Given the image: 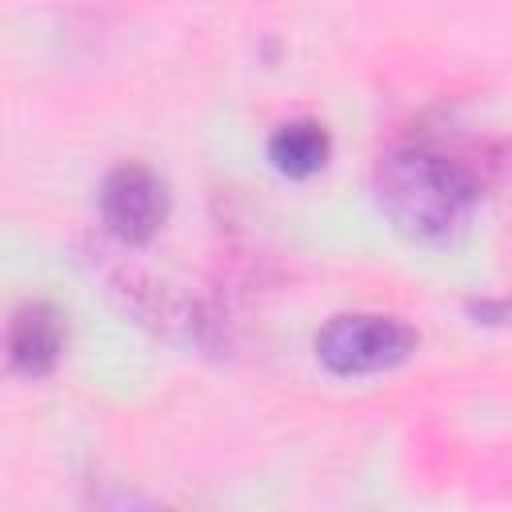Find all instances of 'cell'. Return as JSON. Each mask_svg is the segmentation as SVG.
<instances>
[{"instance_id": "5b68a950", "label": "cell", "mask_w": 512, "mask_h": 512, "mask_svg": "<svg viewBox=\"0 0 512 512\" xmlns=\"http://www.w3.org/2000/svg\"><path fill=\"white\" fill-rule=\"evenodd\" d=\"M328 152H332V140H328V128L320 120H288L280 124L272 136H268V160L276 172L292 176V180H304L312 172H320L328 164Z\"/></svg>"}, {"instance_id": "3957f363", "label": "cell", "mask_w": 512, "mask_h": 512, "mask_svg": "<svg viewBox=\"0 0 512 512\" xmlns=\"http://www.w3.org/2000/svg\"><path fill=\"white\" fill-rule=\"evenodd\" d=\"M168 216L164 180L136 160L116 164L100 184V220L120 244H148Z\"/></svg>"}, {"instance_id": "277c9868", "label": "cell", "mask_w": 512, "mask_h": 512, "mask_svg": "<svg viewBox=\"0 0 512 512\" xmlns=\"http://www.w3.org/2000/svg\"><path fill=\"white\" fill-rule=\"evenodd\" d=\"M64 316L48 300H24L8 320V364L20 376H48L64 356Z\"/></svg>"}, {"instance_id": "7a4b0ae2", "label": "cell", "mask_w": 512, "mask_h": 512, "mask_svg": "<svg viewBox=\"0 0 512 512\" xmlns=\"http://www.w3.org/2000/svg\"><path fill=\"white\" fill-rule=\"evenodd\" d=\"M416 352V332L380 312H344L316 332V360L336 376H364L404 364Z\"/></svg>"}, {"instance_id": "6da1fadb", "label": "cell", "mask_w": 512, "mask_h": 512, "mask_svg": "<svg viewBox=\"0 0 512 512\" xmlns=\"http://www.w3.org/2000/svg\"><path fill=\"white\" fill-rule=\"evenodd\" d=\"M480 176L468 160L440 148H396L376 168V200L396 232L436 244L464 228Z\"/></svg>"}]
</instances>
